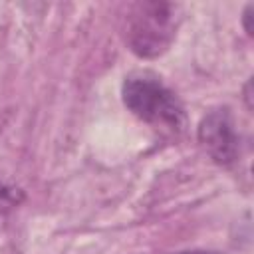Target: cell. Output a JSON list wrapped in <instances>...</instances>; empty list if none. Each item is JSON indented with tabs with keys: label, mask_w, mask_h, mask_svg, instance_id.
Instances as JSON below:
<instances>
[{
	"label": "cell",
	"mask_w": 254,
	"mask_h": 254,
	"mask_svg": "<svg viewBox=\"0 0 254 254\" xmlns=\"http://www.w3.org/2000/svg\"><path fill=\"white\" fill-rule=\"evenodd\" d=\"M198 141L218 165H230L238 157V133L226 107L210 109L198 125Z\"/></svg>",
	"instance_id": "cell-3"
},
{
	"label": "cell",
	"mask_w": 254,
	"mask_h": 254,
	"mask_svg": "<svg viewBox=\"0 0 254 254\" xmlns=\"http://www.w3.org/2000/svg\"><path fill=\"white\" fill-rule=\"evenodd\" d=\"M125 107L147 125L179 135L187 127V115L181 99L173 89H169L159 75L141 69L125 77L121 87Z\"/></svg>",
	"instance_id": "cell-1"
},
{
	"label": "cell",
	"mask_w": 254,
	"mask_h": 254,
	"mask_svg": "<svg viewBox=\"0 0 254 254\" xmlns=\"http://www.w3.org/2000/svg\"><path fill=\"white\" fill-rule=\"evenodd\" d=\"M18 194H20L18 189L8 187V185H4L0 181V224L4 222L6 214L10 212V208L18 204Z\"/></svg>",
	"instance_id": "cell-4"
},
{
	"label": "cell",
	"mask_w": 254,
	"mask_h": 254,
	"mask_svg": "<svg viewBox=\"0 0 254 254\" xmlns=\"http://www.w3.org/2000/svg\"><path fill=\"white\" fill-rule=\"evenodd\" d=\"M179 6L169 2L137 4L127 16L125 40L139 58H157L173 44L179 28Z\"/></svg>",
	"instance_id": "cell-2"
},
{
	"label": "cell",
	"mask_w": 254,
	"mask_h": 254,
	"mask_svg": "<svg viewBox=\"0 0 254 254\" xmlns=\"http://www.w3.org/2000/svg\"><path fill=\"white\" fill-rule=\"evenodd\" d=\"M250 18H252V4L250 6H246V10H244V28H246V32L252 36V28H250Z\"/></svg>",
	"instance_id": "cell-5"
}]
</instances>
